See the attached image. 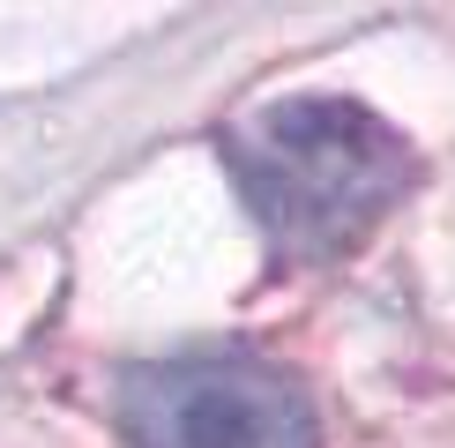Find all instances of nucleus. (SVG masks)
Instances as JSON below:
<instances>
[{"label":"nucleus","mask_w":455,"mask_h":448,"mask_svg":"<svg viewBox=\"0 0 455 448\" xmlns=\"http://www.w3.org/2000/svg\"><path fill=\"white\" fill-rule=\"evenodd\" d=\"M120 426L135 448H321L307 388L246 351L135 366L120 381Z\"/></svg>","instance_id":"f03ea898"},{"label":"nucleus","mask_w":455,"mask_h":448,"mask_svg":"<svg viewBox=\"0 0 455 448\" xmlns=\"http://www.w3.org/2000/svg\"><path fill=\"white\" fill-rule=\"evenodd\" d=\"M246 210L283 261H336L366 247L411 187V142L351 98H283L224 135Z\"/></svg>","instance_id":"f257e3e1"}]
</instances>
